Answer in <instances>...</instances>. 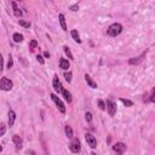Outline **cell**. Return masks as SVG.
I'll list each match as a JSON object with an SVG mask.
<instances>
[{"mask_svg": "<svg viewBox=\"0 0 155 155\" xmlns=\"http://www.w3.org/2000/svg\"><path fill=\"white\" fill-rule=\"evenodd\" d=\"M122 26L120 23H113V24H110V26L108 27V29H107V34L109 35V36H117L121 32H122Z\"/></svg>", "mask_w": 155, "mask_h": 155, "instance_id": "cell-1", "label": "cell"}, {"mask_svg": "<svg viewBox=\"0 0 155 155\" xmlns=\"http://www.w3.org/2000/svg\"><path fill=\"white\" fill-rule=\"evenodd\" d=\"M14 87V83L9 78H1L0 79V90L3 91H10Z\"/></svg>", "mask_w": 155, "mask_h": 155, "instance_id": "cell-2", "label": "cell"}, {"mask_svg": "<svg viewBox=\"0 0 155 155\" xmlns=\"http://www.w3.org/2000/svg\"><path fill=\"white\" fill-rule=\"evenodd\" d=\"M105 109H107L108 114H109L110 116H114V115L116 114V110H117L116 103L113 102L111 100H107V102H105Z\"/></svg>", "mask_w": 155, "mask_h": 155, "instance_id": "cell-3", "label": "cell"}, {"mask_svg": "<svg viewBox=\"0 0 155 155\" xmlns=\"http://www.w3.org/2000/svg\"><path fill=\"white\" fill-rule=\"evenodd\" d=\"M51 98H52V101L55 102V104L57 105V108H58V110L61 111V113H62V114H66V105H64V103L62 102L55 94L51 95Z\"/></svg>", "mask_w": 155, "mask_h": 155, "instance_id": "cell-4", "label": "cell"}, {"mask_svg": "<svg viewBox=\"0 0 155 155\" xmlns=\"http://www.w3.org/2000/svg\"><path fill=\"white\" fill-rule=\"evenodd\" d=\"M69 149L72 153H80V150H81V144H80V141L78 138L75 139H73L70 142V144H69Z\"/></svg>", "mask_w": 155, "mask_h": 155, "instance_id": "cell-5", "label": "cell"}, {"mask_svg": "<svg viewBox=\"0 0 155 155\" xmlns=\"http://www.w3.org/2000/svg\"><path fill=\"white\" fill-rule=\"evenodd\" d=\"M113 150L117 154V155H122L126 150V144L122 143V142H117L113 145Z\"/></svg>", "mask_w": 155, "mask_h": 155, "instance_id": "cell-6", "label": "cell"}, {"mask_svg": "<svg viewBox=\"0 0 155 155\" xmlns=\"http://www.w3.org/2000/svg\"><path fill=\"white\" fill-rule=\"evenodd\" d=\"M85 139L87 142V145H90L92 149H95L97 147V139L95 136H92L91 133H85Z\"/></svg>", "mask_w": 155, "mask_h": 155, "instance_id": "cell-7", "label": "cell"}, {"mask_svg": "<svg viewBox=\"0 0 155 155\" xmlns=\"http://www.w3.org/2000/svg\"><path fill=\"white\" fill-rule=\"evenodd\" d=\"M145 55H147V51H145V52H143V53H142L141 56H138V57H133V58H130V61H128V64H131V66H137V64H139L144 59Z\"/></svg>", "mask_w": 155, "mask_h": 155, "instance_id": "cell-8", "label": "cell"}, {"mask_svg": "<svg viewBox=\"0 0 155 155\" xmlns=\"http://www.w3.org/2000/svg\"><path fill=\"white\" fill-rule=\"evenodd\" d=\"M52 86H53L55 91H56V92H58V94L62 91V89H63V86H62V84H61V81H59V79H58V76H57V75H55V76H53V80H52Z\"/></svg>", "mask_w": 155, "mask_h": 155, "instance_id": "cell-9", "label": "cell"}, {"mask_svg": "<svg viewBox=\"0 0 155 155\" xmlns=\"http://www.w3.org/2000/svg\"><path fill=\"white\" fill-rule=\"evenodd\" d=\"M12 142H14V144H15V147H16V149L17 150H20V149H22V145H23V142H22V138L20 137V136H17V135H15L14 137H12Z\"/></svg>", "mask_w": 155, "mask_h": 155, "instance_id": "cell-10", "label": "cell"}, {"mask_svg": "<svg viewBox=\"0 0 155 155\" xmlns=\"http://www.w3.org/2000/svg\"><path fill=\"white\" fill-rule=\"evenodd\" d=\"M15 120H16V113L12 109L9 110V126L12 127L15 124Z\"/></svg>", "mask_w": 155, "mask_h": 155, "instance_id": "cell-11", "label": "cell"}, {"mask_svg": "<svg viewBox=\"0 0 155 155\" xmlns=\"http://www.w3.org/2000/svg\"><path fill=\"white\" fill-rule=\"evenodd\" d=\"M85 80L91 89H97V83H95L94 80H92V78L89 75V74H85Z\"/></svg>", "mask_w": 155, "mask_h": 155, "instance_id": "cell-12", "label": "cell"}, {"mask_svg": "<svg viewBox=\"0 0 155 155\" xmlns=\"http://www.w3.org/2000/svg\"><path fill=\"white\" fill-rule=\"evenodd\" d=\"M61 94L62 95H63V97H64V100L68 102V103H70L72 102V100H73V98H72V94H70V92L69 91H68L67 89H62V91H61Z\"/></svg>", "mask_w": 155, "mask_h": 155, "instance_id": "cell-13", "label": "cell"}, {"mask_svg": "<svg viewBox=\"0 0 155 155\" xmlns=\"http://www.w3.org/2000/svg\"><path fill=\"white\" fill-rule=\"evenodd\" d=\"M59 68H62L63 70H68V68H69V61L66 58H61L59 59Z\"/></svg>", "mask_w": 155, "mask_h": 155, "instance_id": "cell-14", "label": "cell"}, {"mask_svg": "<svg viewBox=\"0 0 155 155\" xmlns=\"http://www.w3.org/2000/svg\"><path fill=\"white\" fill-rule=\"evenodd\" d=\"M58 18H59V23H61L62 29H63L64 32H67L68 28H67V24H66V17H64V15L63 14H59L58 15Z\"/></svg>", "mask_w": 155, "mask_h": 155, "instance_id": "cell-15", "label": "cell"}, {"mask_svg": "<svg viewBox=\"0 0 155 155\" xmlns=\"http://www.w3.org/2000/svg\"><path fill=\"white\" fill-rule=\"evenodd\" d=\"M12 8H14V14H15L16 17H21L22 16V11L18 9V6H17V4L15 1H12Z\"/></svg>", "mask_w": 155, "mask_h": 155, "instance_id": "cell-16", "label": "cell"}, {"mask_svg": "<svg viewBox=\"0 0 155 155\" xmlns=\"http://www.w3.org/2000/svg\"><path fill=\"white\" fill-rule=\"evenodd\" d=\"M72 38L74 39V41L78 42V44H81V39H80V36H79V33L76 32V30H72Z\"/></svg>", "mask_w": 155, "mask_h": 155, "instance_id": "cell-17", "label": "cell"}, {"mask_svg": "<svg viewBox=\"0 0 155 155\" xmlns=\"http://www.w3.org/2000/svg\"><path fill=\"white\" fill-rule=\"evenodd\" d=\"M64 132H66V136H67L68 138H73V128H72L69 125H66Z\"/></svg>", "mask_w": 155, "mask_h": 155, "instance_id": "cell-18", "label": "cell"}, {"mask_svg": "<svg viewBox=\"0 0 155 155\" xmlns=\"http://www.w3.org/2000/svg\"><path fill=\"white\" fill-rule=\"evenodd\" d=\"M12 38H14V41L15 42H22L23 41V35L20 34V33H15Z\"/></svg>", "mask_w": 155, "mask_h": 155, "instance_id": "cell-19", "label": "cell"}, {"mask_svg": "<svg viewBox=\"0 0 155 155\" xmlns=\"http://www.w3.org/2000/svg\"><path fill=\"white\" fill-rule=\"evenodd\" d=\"M63 48H64V53L68 56V58H69L70 61H73V59H74V57H73V53H72V52H70V50H69V47H68V46H64Z\"/></svg>", "mask_w": 155, "mask_h": 155, "instance_id": "cell-20", "label": "cell"}, {"mask_svg": "<svg viewBox=\"0 0 155 155\" xmlns=\"http://www.w3.org/2000/svg\"><path fill=\"white\" fill-rule=\"evenodd\" d=\"M120 102H122L124 104L126 105V107H132V105H133V102H132V101L125 100V98H120Z\"/></svg>", "mask_w": 155, "mask_h": 155, "instance_id": "cell-21", "label": "cell"}, {"mask_svg": "<svg viewBox=\"0 0 155 155\" xmlns=\"http://www.w3.org/2000/svg\"><path fill=\"white\" fill-rule=\"evenodd\" d=\"M72 72H64V78L67 80V83H72Z\"/></svg>", "mask_w": 155, "mask_h": 155, "instance_id": "cell-22", "label": "cell"}, {"mask_svg": "<svg viewBox=\"0 0 155 155\" xmlns=\"http://www.w3.org/2000/svg\"><path fill=\"white\" fill-rule=\"evenodd\" d=\"M5 132H6V125L1 122V124H0V137H1V136H4Z\"/></svg>", "mask_w": 155, "mask_h": 155, "instance_id": "cell-23", "label": "cell"}, {"mask_svg": "<svg viewBox=\"0 0 155 155\" xmlns=\"http://www.w3.org/2000/svg\"><path fill=\"white\" fill-rule=\"evenodd\" d=\"M35 47H38V42H36V40H32V41H30V44H29L30 51H33Z\"/></svg>", "mask_w": 155, "mask_h": 155, "instance_id": "cell-24", "label": "cell"}, {"mask_svg": "<svg viewBox=\"0 0 155 155\" xmlns=\"http://www.w3.org/2000/svg\"><path fill=\"white\" fill-rule=\"evenodd\" d=\"M18 23H20V26H22V27H24V28H29V27H30V23L23 21V20H20V21H18Z\"/></svg>", "mask_w": 155, "mask_h": 155, "instance_id": "cell-25", "label": "cell"}, {"mask_svg": "<svg viewBox=\"0 0 155 155\" xmlns=\"http://www.w3.org/2000/svg\"><path fill=\"white\" fill-rule=\"evenodd\" d=\"M85 119H86V121H87V122L92 121V114L90 113V111H86V113H85Z\"/></svg>", "mask_w": 155, "mask_h": 155, "instance_id": "cell-26", "label": "cell"}, {"mask_svg": "<svg viewBox=\"0 0 155 155\" xmlns=\"http://www.w3.org/2000/svg\"><path fill=\"white\" fill-rule=\"evenodd\" d=\"M3 70H4V58H3L1 53H0V75H1Z\"/></svg>", "mask_w": 155, "mask_h": 155, "instance_id": "cell-27", "label": "cell"}, {"mask_svg": "<svg viewBox=\"0 0 155 155\" xmlns=\"http://www.w3.org/2000/svg\"><path fill=\"white\" fill-rule=\"evenodd\" d=\"M12 66H14V61H12V56L9 55V61H8V68L10 69V68H12Z\"/></svg>", "mask_w": 155, "mask_h": 155, "instance_id": "cell-28", "label": "cell"}, {"mask_svg": "<svg viewBox=\"0 0 155 155\" xmlns=\"http://www.w3.org/2000/svg\"><path fill=\"white\" fill-rule=\"evenodd\" d=\"M98 107L101 110H105V103L103 101H98Z\"/></svg>", "mask_w": 155, "mask_h": 155, "instance_id": "cell-29", "label": "cell"}, {"mask_svg": "<svg viewBox=\"0 0 155 155\" xmlns=\"http://www.w3.org/2000/svg\"><path fill=\"white\" fill-rule=\"evenodd\" d=\"M36 59H38V62L40 64H45V61H44V58H42V56L38 55V56H36Z\"/></svg>", "mask_w": 155, "mask_h": 155, "instance_id": "cell-30", "label": "cell"}, {"mask_svg": "<svg viewBox=\"0 0 155 155\" xmlns=\"http://www.w3.org/2000/svg\"><path fill=\"white\" fill-rule=\"evenodd\" d=\"M154 96H155V90L152 89V91H150V98H149V101H150V102H154V101H155Z\"/></svg>", "mask_w": 155, "mask_h": 155, "instance_id": "cell-31", "label": "cell"}, {"mask_svg": "<svg viewBox=\"0 0 155 155\" xmlns=\"http://www.w3.org/2000/svg\"><path fill=\"white\" fill-rule=\"evenodd\" d=\"M70 10H72V11H78V10H79V5H78V4L72 5V6H70Z\"/></svg>", "mask_w": 155, "mask_h": 155, "instance_id": "cell-32", "label": "cell"}, {"mask_svg": "<svg viewBox=\"0 0 155 155\" xmlns=\"http://www.w3.org/2000/svg\"><path fill=\"white\" fill-rule=\"evenodd\" d=\"M44 57H45V58H50V53H48L47 51H46V52H44Z\"/></svg>", "mask_w": 155, "mask_h": 155, "instance_id": "cell-33", "label": "cell"}, {"mask_svg": "<svg viewBox=\"0 0 155 155\" xmlns=\"http://www.w3.org/2000/svg\"><path fill=\"white\" fill-rule=\"evenodd\" d=\"M1 152H3V147H1V145H0V153H1Z\"/></svg>", "mask_w": 155, "mask_h": 155, "instance_id": "cell-34", "label": "cell"}, {"mask_svg": "<svg viewBox=\"0 0 155 155\" xmlns=\"http://www.w3.org/2000/svg\"><path fill=\"white\" fill-rule=\"evenodd\" d=\"M91 155H97V154H96V153H92V154H91Z\"/></svg>", "mask_w": 155, "mask_h": 155, "instance_id": "cell-35", "label": "cell"}]
</instances>
